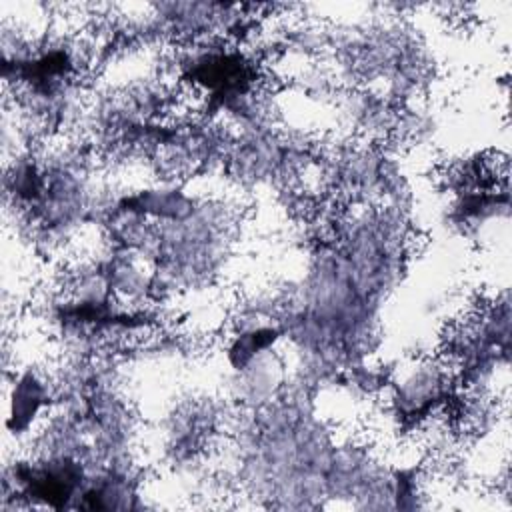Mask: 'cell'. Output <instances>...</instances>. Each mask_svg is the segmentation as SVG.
I'll list each match as a JSON object with an SVG mask.
<instances>
[{
	"instance_id": "6da1fadb",
	"label": "cell",
	"mask_w": 512,
	"mask_h": 512,
	"mask_svg": "<svg viewBox=\"0 0 512 512\" xmlns=\"http://www.w3.org/2000/svg\"><path fill=\"white\" fill-rule=\"evenodd\" d=\"M56 390L52 372L36 364L14 370L8 388V434L18 440H32L38 428L54 410Z\"/></svg>"
}]
</instances>
